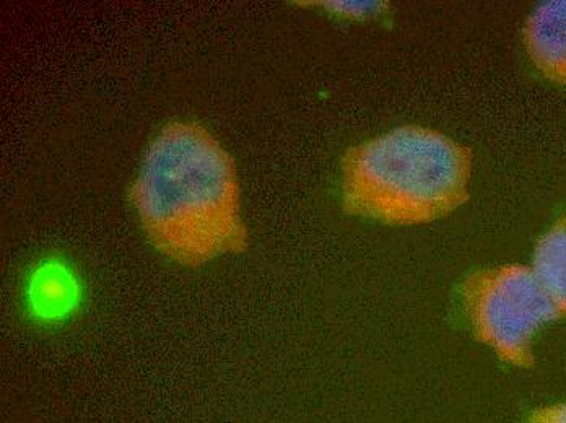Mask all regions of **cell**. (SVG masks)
Instances as JSON below:
<instances>
[{"instance_id":"5b68a950","label":"cell","mask_w":566,"mask_h":423,"mask_svg":"<svg viewBox=\"0 0 566 423\" xmlns=\"http://www.w3.org/2000/svg\"><path fill=\"white\" fill-rule=\"evenodd\" d=\"M82 300V287L74 271L59 260H46L34 267L27 287L31 316L41 322L67 319Z\"/></svg>"},{"instance_id":"6da1fadb","label":"cell","mask_w":566,"mask_h":423,"mask_svg":"<svg viewBox=\"0 0 566 423\" xmlns=\"http://www.w3.org/2000/svg\"><path fill=\"white\" fill-rule=\"evenodd\" d=\"M127 198L151 246L179 266L248 250L237 165L198 123H170L154 137Z\"/></svg>"},{"instance_id":"52a82bcc","label":"cell","mask_w":566,"mask_h":423,"mask_svg":"<svg viewBox=\"0 0 566 423\" xmlns=\"http://www.w3.org/2000/svg\"><path fill=\"white\" fill-rule=\"evenodd\" d=\"M331 15L342 17V19L368 20L373 17L381 15L386 12V3L382 2H358V0H324V2H314Z\"/></svg>"},{"instance_id":"8992f818","label":"cell","mask_w":566,"mask_h":423,"mask_svg":"<svg viewBox=\"0 0 566 423\" xmlns=\"http://www.w3.org/2000/svg\"><path fill=\"white\" fill-rule=\"evenodd\" d=\"M533 273L558 313L566 315V216L538 240Z\"/></svg>"},{"instance_id":"ba28073f","label":"cell","mask_w":566,"mask_h":423,"mask_svg":"<svg viewBox=\"0 0 566 423\" xmlns=\"http://www.w3.org/2000/svg\"><path fill=\"white\" fill-rule=\"evenodd\" d=\"M524 423H566V402L534 409Z\"/></svg>"},{"instance_id":"3957f363","label":"cell","mask_w":566,"mask_h":423,"mask_svg":"<svg viewBox=\"0 0 566 423\" xmlns=\"http://www.w3.org/2000/svg\"><path fill=\"white\" fill-rule=\"evenodd\" d=\"M459 295L475 337L517 368L533 367L537 334L560 315L533 269L517 264L475 271Z\"/></svg>"},{"instance_id":"7a4b0ae2","label":"cell","mask_w":566,"mask_h":423,"mask_svg":"<svg viewBox=\"0 0 566 423\" xmlns=\"http://www.w3.org/2000/svg\"><path fill=\"white\" fill-rule=\"evenodd\" d=\"M471 151L422 126H402L352 147L342 161V205L350 215L417 225L468 199Z\"/></svg>"},{"instance_id":"277c9868","label":"cell","mask_w":566,"mask_h":423,"mask_svg":"<svg viewBox=\"0 0 566 423\" xmlns=\"http://www.w3.org/2000/svg\"><path fill=\"white\" fill-rule=\"evenodd\" d=\"M524 44L534 65L566 85V0L541 3L524 27Z\"/></svg>"}]
</instances>
